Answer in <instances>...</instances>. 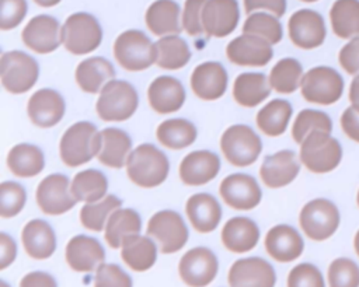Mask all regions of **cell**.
<instances>
[{"mask_svg":"<svg viewBox=\"0 0 359 287\" xmlns=\"http://www.w3.org/2000/svg\"><path fill=\"white\" fill-rule=\"evenodd\" d=\"M338 60L344 71L351 76H359V36L349 39V42L341 48Z\"/></svg>","mask_w":359,"mask_h":287,"instance_id":"obj_52","label":"cell"},{"mask_svg":"<svg viewBox=\"0 0 359 287\" xmlns=\"http://www.w3.org/2000/svg\"><path fill=\"white\" fill-rule=\"evenodd\" d=\"M25 252L34 259H46L56 249V235L49 223L35 218L28 221L21 232Z\"/></svg>","mask_w":359,"mask_h":287,"instance_id":"obj_28","label":"cell"},{"mask_svg":"<svg viewBox=\"0 0 359 287\" xmlns=\"http://www.w3.org/2000/svg\"><path fill=\"white\" fill-rule=\"evenodd\" d=\"M240 20L236 0H208L202 8V27L208 36L223 38L230 35Z\"/></svg>","mask_w":359,"mask_h":287,"instance_id":"obj_17","label":"cell"},{"mask_svg":"<svg viewBox=\"0 0 359 287\" xmlns=\"http://www.w3.org/2000/svg\"><path fill=\"white\" fill-rule=\"evenodd\" d=\"M69 178L63 174H52L41 181L36 189V203L49 216L63 214L73 209L77 199L69 189Z\"/></svg>","mask_w":359,"mask_h":287,"instance_id":"obj_13","label":"cell"},{"mask_svg":"<svg viewBox=\"0 0 359 287\" xmlns=\"http://www.w3.org/2000/svg\"><path fill=\"white\" fill-rule=\"evenodd\" d=\"M299 171L300 162L296 153L292 150H280L264 158L259 168V175L268 188L276 189L294 181Z\"/></svg>","mask_w":359,"mask_h":287,"instance_id":"obj_22","label":"cell"},{"mask_svg":"<svg viewBox=\"0 0 359 287\" xmlns=\"http://www.w3.org/2000/svg\"><path fill=\"white\" fill-rule=\"evenodd\" d=\"M224 158L236 167L251 165L262 150L259 136L247 125H233L224 130L220 139Z\"/></svg>","mask_w":359,"mask_h":287,"instance_id":"obj_10","label":"cell"},{"mask_svg":"<svg viewBox=\"0 0 359 287\" xmlns=\"http://www.w3.org/2000/svg\"><path fill=\"white\" fill-rule=\"evenodd\" d=\"M156 136L163 146L171 150H181L195 141L196 127L187 119H167L158 125Z\"/></svg>","mask_w":359,"mask_h":287,"instance_id":"obj_40","label":"cell"},{"mask_svg":"<svg viewBox=\"0 0 359 287\" xmlns=\"http://www.w3.org/2000/svg\"><path fill=\"white\" fill-rule=\"evenodd\" d=\"M115 78V69L109 60L94 56L79 63L76 69L77 85L88 94H97L107 83Z\"/></svg>","mask_w":359,"mask_h":287,"instance_id":"obj_30","label":"cell"},{"mask_svg":"<svg viewBox=\"0 0 359 287\" xmlns=\"http://www.w3.org/2000/svg\"><path fill=\"white\" fill-rule=\"evenodd\" d=\"M94 287H132V279L115 263H102L98 266Z\"/></svg>","mask_w":359,"mask_h":287,"instance_id":"obj_48","label":"cell"},{"mask_svg":"<svg viewBox=\"0 0 359 287\" xmlns=\"http://www.w3.org/2000/svg\"><path fill=\"white\" fill-rule=\"evenodd\" d=\"M17 255V246L14 239L6 234H0V269H6L13 260L15 259Z\"/></svg>","mask_w":359,"mask_h":287,"instance_id":"obj_55","label":"cell"},{"mask_svg":"<svg viewBox=\"0 0 359 287\" xmlns=\"http://www.w3.org/2000/svg\"><path fill=\"white\" fill-rule=\"evenodd\" d=\"M293 108L290 102L285 99H272L257 113V126L266 136L276 137L285 133L290 120Z\"/></svg>","mask_w":359,"mask_h":287,"instance_id":"obj_38","label":"cell"},{"mask_svg":"<svg viewBox=\"0 0 359 287\" xmlns=\"http://www.w3.org/2000/svg\"><path fill=\"white\" fill-rule=\"evenodd\" d=\"M121 248V258L135 272L150 269L157 259V246L153 239L139 234L126 238Z\"/></svg>","mask_w":359,"mask_h":287,"instance_id":"obj_36","label":"cell"},{"mask_svg":"<svg viewBox=\"0 0 359 287\" xmlns=\"http://www.w3.org/2000/svg\"><path fill=\"white\" fill-rule=\"evenodd\" d=\"M27 200L25 189L17 183L6 181L0 186V216L3 218H10L17 216Z\"/></svg>","mask_w":359,"mask_h":287,"instance_id":"obj_47","label":"cell"},{"mask_svg":"<svg viewBox=\"0 0 359 287\" xmlns=\"http://www.w3.org/2000/svg\"><path fill=\"white\" fill-rule=\"evenodd\" d=\"M265 249L272 259L285 263L302 255L304 242L296 228L287 224H278L266 232Z\"/></svg>","mask_w":359,"mask_h":287,"instance_id":"obj_24","label":"cell"},{"mask_svg":"<svg viewBox=\"0 0 359 287\" xmlns=\"http://www.w3.org/2000/svg\"><path fill=\"white\" fill-rule=\"evenodd\" d=\"M21 38L24 45L31 50L36 53H50L62 43V28L56 18L39 14L24 27Z\"/></svg>","mask_w":359,"mask_h":287,"instance_id":"obj_16","label":"cell"},{"mask_svg":"<svg viewBox=\"0 0 359 287\" xmlns=\"http://www.w3.org/2000/svg\"><path fill=\"white\" fill-rule=\"evenodd\" d=\"M353 248H355V252H356L358 256H359V230L356 231L355 238H353Z\"/></svg>","mask_w":359,"mask_h":287,"instance_id":"obj_59","label":"cell"},{"mask_svg":"<svg viewBox=\"0 0 359 287\" xmlns=\"http://www.w3.org/2000/svg\"><path fill=\"white\" fill-rule=\"evenodd\" d=\"M330 21L338 38L359 36V0H335L330 10Z\"/></svg>","mask_w":359,"mask_h":287,"instance_id":"obj_37","label":"cell"},{"mask_svg":"<svg viewBox=\"0 0 359 287\" xmlns=\"http://www.w3.org/2000/svg\"><path fill=\"white\" fill-rule=\"evenodd\" d=\"M34 1L41 7H52V6H56L60 0H34Z\"/></svg>","mask_w":359,"mask_h":287,"instance_id":"obj_58","label":"cell"},{"mask_svg":"<svg viewBox=\"0 0 359 287\" xmlns=\"http://www.w3.org/2000/svg\"><path fill=\"white\" fill-rule=\"evenodd\" d=\"M104 259L105 251L93 237L76 235L66 245V262L76 272H93L102 265Z\"/></svg>","mask_w":359,"mask_h":287,"instance_id":"obj_23","label":"cell"},{"mask_svg":"<svg viewBox=\"0 0 359 287\" xmlns=\"http://www.w3.org/2000/svg\"><path fill=\"white\" fill-rule=\"evenodd\" d=\"M275 281L273 267L262 258L238 259L229 270L230 287H273Z\"/></svg>","mask_w":359,"mask_h":287,"instance_id":"obj_19","label":"cell"},{"mask_svg":"<svg viewBox=\"0 0 359 287\" xmlns=\"http://www.w3.org/2000/svg\"><path fill=\"white\" fill-rule=\"evenodd\" d=\"M271 84L262 73H241L233 85V97L238 105L252 108L271 94Z\"/></svg>","mask_w":359,"mask_h":287,"instance_id":"obj_33","label":"cell"},{"mask_svg":"<svg viewBox=\"0 0 359 287\" xmlns=\"http://www.w3.org/2000/svg\"><path fill=\"white\" fill-rule=\"evenodd\" d=\"M342 160L341 143L327 132H313L300 144V162L314 174L335 169Z\"/></svg>","mask_w":359,"mask_h":287,"instance_id":"obj_3","label":"cell"},{"mask_svg":"<svg viewBox=\"0 0 359 287\" xmlns=\"http://www.w3.org/2000/svg\"><path fill=\"white\" fill-rule=\"evenodd\" d=\"M220 196L227 206L237 210H251L259 204L262 192L255 178L247 174H231L220 182Z\"/></svg>","mask_w":359,"mask_h":287,"instance_id":"obj_15","label":"cell"},{"mask_svg":"<svg viewBox=\"0 0 359 287\" xmlns=\"http://www.w3.org/2000/svg\"><path fill=\"white\" fill-rule=\"evenodd\" d=\"M258 225L248 217H233L222 230L223 245L236 253L248 252L258 244Z\"/></svg>","mask_w":359,"mask_h":287,"instance_id":"obj_29","label":"cell"},{"mask_svg":"<svg viewBox=\"0 0 359 287\" xmlns=\"http://www.w3.org/2000/svg\"><path fill=\"white\" fill-rule=\"evenodd\" d=\"M180 6L174 0H156L146 11L147 28L158 36L175 35L182 31L180 21Z\"/></svg>","mask_w":359,"mask_h":287,"instance_id":"obj_31","label":"cell"},{"mask_svg":"<svg viewBox=\"0 0 359 287\" xmlns=\"http://www.w3.org/2000/svg\"><path fill=\"white\" fill-rule=\"evenodd\" d=\"M65 111L66 105L63 97L52 88H42L34 92L27 106L31 122L38 127L55 126L62 120Z\"/></svg>","mask_w":359,"mask_h":287,"instance_id":"obj_20","label":"cell"},{"mask_svg":"<svg viewBox=\"0 0 359 287\" xmlns=\"http://www.w3.org/2000/svg\"><path fill=\"white\" fill-rule=\"evenodd\" d=\"M0 284H1V287H8V286H7V283H6V281H1V283H0Z\"/></svg>","mask_w":359,"mask_h":287,"instance_id":"obj_61","label":"cell"},{"mask_svg":"<svg viewBox=\"0 0 359 287\" xmlns=\"http://www.w3.org/2000/svg\"><path fill=\"white\" fill-rule=\"evenodd\" d=\"M287 287H325L321 272L311 263L294 266L287 276Z\"/></svg>","mask_w":359,"mask_h":287,"instance_id":"obj_49","label":"cell"},{"mask_svg":"<svg viewBox=\"0 0 359 287\" xmlns=\"http://www.w3.org/2000/svg\"><path fill=\"white\" fill-rule=\"evenodd\" d=\"M332 132V120L331 118L321 111L317 109H303L297 113L293 126H292V137L296 143L302 144L303 140L313 132Z\"/></svg>","mask_w":359,"mask_h":287,"instance_id":"obj_44","label":"cell"},{"mask_svg":"<svg viewBox=\"0 0 359 287\" xmlns=\"http://www.w3.org/2000/svg\"><path fill=\"white\" fill-rule=\"evenodd\" d=\"M20 287H57L56 280L45 272H31L22 277Z\"/></svg>","mask_w":359,"mask_h":287,"instance_id":"obj_56","label":"cell"},{"mask_svg":"<svg viewBox=\"0 0 359 287\" xmlns=\"http://www.w3.org/2000/svg\"><path fill=\"white\" fill-rule=\"evenodd\" d=\"M156 64L165 70H178L191 59L188 43L178 35H165L156 42Z\"/></svg>","mask_w":359,"mask_h":287,"instance_id":"obj_41","label":"cell"},{"mask_svg":"<svg viewBox=\"0 0 359 287\" xmlns=\"http://www.w3.org/2000/svg\"><path fill=\"white\" fill-rule=\"evenodd\" d=\"M244 34H252L266 39L271 45L280 42L283 36L282 25L276 15H269L266 13L250 14L243 25Z\"/></svg>","mask_w":359,"mask_h":287,"instance_id":"obj_45","label":"cell"},{"mask_svg":"<svg viewBox=\"0 0 359 287\" xmlns=\"http://www.w3.org/2000/svg\"><path fill=\"white\" fill-rule=\"evenodd\" d=\"M101 148V132L94 123L77 122L67 127L59 144L60 158L67 167H79L98 155Z\"/></svg>","mask_w":359,"mask_h":287,"instance_id":"obj_2","label":"cell"},{"mask_svg":"<svg viewBox=\"0 0 359 287\" xmlns=\"http://www.w3.org/2000/svg\"><path fill=\"white\" fill-rule=\"evenodd\" d=\"M185 211L192 228L198 232L213 231L222 218L219 202L209 193H195L187 200Z\"/></svg>","mask_w":359,"mask_h":287,"instance_id":"obj_27","label":"cell"},{"mask_svg":"<svg viewBox=\"0 0 359 287\" xmlns=\"http://www.w3.org/2000/svg\"><path fill=\"white\" fill-rule=\"evenodd\" d=\"M341 216L338 207L328 199H313L303 206L299 224L303 232L313 241L328 239L339 227Z\"/></svg>","mask_w":359,"mask_h":287,"instance_id":"obj_8","label":"cell"},{"mask_svg":"<svg viewBox=\"0 0 359 287\" xmlns=\"http://www.w3.org/2000/svg\"><path fill=\"white\" fill-rule=\"evenodd\" d=\"M132 147L129 134L116 127H107L101 132V148L98 161L111 168H122L128 161Z\"/></svg>","mask_w":359,"mask_h":287,"instance_id":"obj_32","label":"cell"},{"mask_svg":"<svg viewBox=\"0 0 359 287\" xmlns=\"http://www.w3.org/2000/svg\"><path fill=\"white\" fill-rule=\"evenodd\" d=\"M302 97L311 104H335L344 92V78L332 67L317 66L304 73L300 84Z\"/></svg>","mask_w":359,"mask_h":287,"instance_id":"obj_7","label":"cell"},{"mask_svg":"<svg viewBox=\"0 0 359 287\" xmlns=\"http://www.w3.org/2000/svg\"><path fill=\"white\" fill-rule=\"evenodd\" d=\"M287 31L292 43L300 49L318 48L327 36L323 15L310 8H302L293 13L287 22Z\"/></svg>","mask_w":359,"mask_h":287,"instance_id":"obj_12","label":"cell"},{"mask_svg":"<svg viewBox=\"0 0 359 287\" xmlns=\"http://www.w3.org/2000/svg\"><path fill=\"white\" fill-rule=\"evenodd\" d=\"M25 0H1L0 28L7 31L15 28L27 14Z\"/></svg>","mask_w":359,"mask_h":287,"instance_id":"obj_50","label":"cell"},{"mask_svg":"<svg viewBox=\"0 0 359 287\" xmlns=\"http://www.w3.org/2000/svg\"><path fill=\"white\" fill-rule=\"evenodd\" d=\"M122 202L115 195H107L95 203H86L80 210V221L83 227L91 231H101L105 228V221L109 216L121 209Z\"/></svg>","mask_w":359,"mask_h":287,"instance_id":"obj_43","label":"cell"},{"mask_svg":"<svg viewBox=\"0 0 359 287\" xmlns=\"http://www.w3.org/2000/svg\"><path fill=\"white\" fill-rule=\"evenodd\" d=\"M302 1H304V3H314V1H318V0H302Z\"/></svg>","mask_w":359,"mask_h":287,"instance_id":"obj_60","label":"cell"},{"mask_svg":"<svg viewBox=\"0 0 359 287\" xmlns=\"http://www.w3.org/2000/svg\"><path fill=\"white\" fill-rule=\"evenodd\" d=\"M170 171L167 155L150 143L137 146L128 157L126 172L129 179L142 188L161 185Z\"/></svg>","mask_w":359,"mask_h":287,"instance_id":"obj_1","label":"cell"},{"mask_svg":"<svg viewBox=\"0 0 359 287\" xmlns=\"http://www.w3.org/2000/svg\"><path fill=\"white\" fill-rule=\"evenodd\" d=\"M244 8L247 14H252L255 10H266L276 17H282L286 11V0H244Z\"/></svg>","mask_w":359,"mask_h":287,"instance_id":"obj_53","label":"cell"},{"mask_svg":"<svg viewBox=\"0 0 359 287\" xmlns=\"http://www.w3.org/2000/svg\"><path fill=\"white\" fill-rule=\"evenodd\" d=\"M303 67L294 57L280 59L269 73V84L279 94L294 92L303 78Z\"/></svg>","mask_w":359,"mask_h":287,"instance_id":"obj_42","label":"cell"},{"mask_svg":"<svg viewBox=\"0 0 359 287\" xmlns=\"http://www.w3.org/2000/svg\"><path fill=\"white\" fill-rule=\"evenodd\" d=\"M356 203H358V206H359V190H358V195H356Z\"/></svg>","mask_w":359,"mask_h":287,"instance_id":"obj_62","label":"cell"},{"mask_svg":"<svg viewBox=\"0 0 359 287\" xmlns=\"http://www.w3.org/2000/svg\"><path fill=\"white\" fill-rule=\"evenodd\" d=\"M227 80V71L222 63L205 62L194 69L191 74V88L198 98L213 101L226 92Z\"/></svg>","mask_w":359,"mask_h":287,"instance_id":"obj_21","label":"cell"},{"mask_svg":"<svg viewBox=\"0 0 359 287\" xmlns=\"http://www.w3.org/2000/svg\"><path fill=\"white\" fill-rule=\"evenodd\" d=\"M114 56L125 70L142 71L156 63V43L144 32L128 29L115 39Z\"/></svg>","mask_w":359,"mask_h":287,"instance_id":"obj_5","label":"cell"},{"mask_svg":"<svg viewBox=\"0 0 359 287\" xmlns=\"http://www.w3.org/2000/svg\"><path fill=\"white\" fill-rule=\"evenodd\" d=\"M341 129L353 141L359 143V112L352 106L346 108L341 115Z\"/></svg>","mask_w":359,"mask_h":287,"instance_id":"obj_54","label":"cell"},{"mask_svg":"<svg viewBox=\"0 0 359 287\" xmlns=\"http://www.w3.org/2000/svg\"><path fill=\"white\" fill-rule=\"evenodd\" d=\"M7 167L17 176L31 178L43 169L45 157L39 147L28 143H20L8 151Z\"/></svg>","mask_w":359,"mask_h":287,"instance_id":"obj_35","label":"cell"},{"mask_svg":"<svg viewBox=\"0 0 359 287\" xmlns=\"http://www.w3.org/2000/svg\"><path fill=\"white\" fill-rule=\"evenodd\" d=\"M142 230V220L133 209L115 210L105 225V241L114 249L122 246L123 241L130 235H137Z\"/></svg>","mask_w":359,"mask_h":287,"instance_id":"obj_34","label":"cell"},{"mask_svg":"<svg viewBox=\"0 0 359 287\" xmlns=\"http://www.w3.org/2000/svg\"><path fill=\"white\" fill-rule=\"evenodd\" d=\"M220 169L219 157L208 150H196L184 157L180 164V178L185 185L199 186L210 182Z\"/></svg>","mask_w":359,"mask_h":287,"instance_id":"obj_25","label":"cell"},{"mask_svg":"<svg viewBox=\"0 0 359 287\" xmlns=\"http://www.w3.org/2000/svg\"><path fill=\"white\" fill-rule=\"evenodd\" d=\"M227 59L238 66H265L273 56L271 43L257 35L244 34L229 42Z\"/></svg>","mask_w":359,"mask_h":287,"instance_id":"obj_18","label":"cell"},{"mask_svg":"<svg viewBox=\"0 0 359 287\" xmlns=\"http://www.w3.org/2000/svg\"><path fill=\"white\" fill-rule=\"evenodd\" d=\"M330 287H359V266L349 258H338L328 267Z\"/></svg>","mask_w":359,"mask_h":287,"instance_id":"obj_46","label":"cell"},{"mask_svg":"<svg viewBox=\"0 0 359 287\" xmlns=\"http://www.w3.org/2000/svg\"><path fill=\"white\" fill-rule=\"evenodd\" d=\"M70 190L79 202L95 203L107 196L108 181L98 169H84L74 175Z\"/></svg>","mask_w":359,"mask_h":287,"instance_id":"obj_39","label":"cell"},{"mask_svg":"<svg viewBox=\"0 0 359 287\" xmlns=\"http://www.w3.org/2000/svg\"><path fill=\"white\" fill-rule=\"evenodd\" d=\"M147 99L157 113H172L184 105L185 90L175 77L160 76L149 85Z\"/></svg>","mask_w":359,"mask_h":287,"instance_id":"obj_26","label":"cell"},{"mask_svg":"<svg viewBox=\"0 0 359 287\" xmlns=\"http://www.w3.org/2000/svg\"><path fill=\"white\" fill-rule=\"evenodd\" d=\"M208 0H187L182 14V27L184 29L192 35L196 36L203 31L202 27V8Z\"/></svg>","mask_w":359,"mask_h":287,"instance_id":"obj_51","label":"cell"},{"mask_svg":"<svg viewBox=\"0 0 359 287\" xmlns=\"http://www.w3.org/2000/svg\"><path fill=\"white\" fill-rule=\"evenodd\" d=\"M349 101L351 106L359 112V76H355L349 85Z\"/></svg>","mask_w":359,"mask_h":287,"instance_id":"obj_57","label":"cell"},{"mask_svg":"<svg viewBox=\"0 0 359 287\" xmlns=\"http://www.w3.org/2000/svg\"><path fill=\"white\" fill-rule=\"evenodd\" d=\"M217 267L216 255L208 248L196 246L181 258L178 272L187 286L205 287L216 277Z\"/></svg>","mask_w":359,"mask_h":287,"instance_id":"obj_14","label":"cell"},{"mask_svg":"<svg viewBox=\"0 0 359 287\" xmlns=\"http://www.w3.org/2000/svg\"><path fill=\"white\" fill-rule=\"evenodd\" d=\"M137 105L139 95L130 83L111 80L101 90L95 109L102 120L122 122L136 112Z\"/></svg>","mask_w":359,"mask_h":287,"instance_id":"obj_4","label":"cell"},{"mask_svg":"<svg viewBox=\"0 0 359 287\" xmlns=\"http://www.w3.org/2000/svg\"><path fill=\"white\" fill-rule=\"evenodd\" d=\"M39 76L36 60L25 52L10 50L1 55L0 77L3 87L11 94L29 91Z\"/></svg>","mask_w":359,"mask_h":287,"instance_id":"obj_9","label":"cell"},{"mask_svg":"<svg viewBox=\"0 0 359 287\" xmlns=\"http://www.w3.org/2000/svg\"><path fill=\"white\" fill-rule=\"evenodd\" d=\"M102 41V28L88 13H74L62 27V43L73 55H86L95 50Z\"/></svg>","mask_w":359,"mask_h":287,"instance_id":"obj_6","label":"cell"},{"mask_svg":"<svg viewBox=\"0 0 359 287\" xmlns=\"http://www.w3.org/2000/svg\"><path fill=\"white\" fill-rule=\"evenodd\" d=\"M147 234L158 242L163 253H174L188 241V228L174 210H161L153 214L147 223Z\"/></svg>","mask_w":359,"mask_h":287,"instance_id":"obj_11","label":"cell"}]
</instances>
